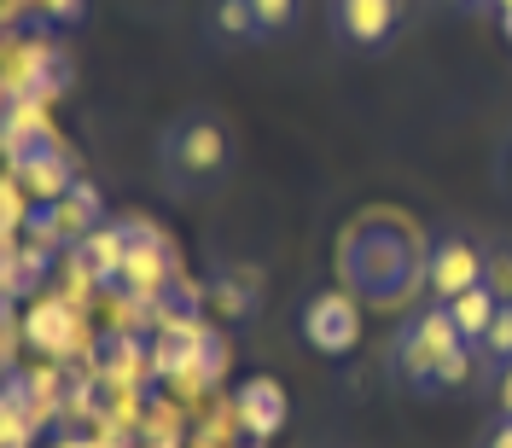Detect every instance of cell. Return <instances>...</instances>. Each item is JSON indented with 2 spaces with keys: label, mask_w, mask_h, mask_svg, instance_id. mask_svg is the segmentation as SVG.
I'll list each match as a JSON object with an SVG mask.
<instances>
[{
  "label": "cell",
  "mask_w": 512,
  "mask_h": 448,
  "mask_svg": "<svg viewBox=\"0 0 512 448\" xmlns=\"http://www.w3.org/2000/svg\"><path fill=\"white\" fill-rule=\"evenodd\" d=\"M338 268L361 303L396 309L414 286H425V245L396 216H361L338 245Z\"/></svg>",
  "instance_id": "6da1fadb"
},
{
  "label": "cell",
  "mask_w": 512,
  "mask_h": 448,
  "mask_svg": "<svg viewBox=\"0 0 512 448\" xmlns=\"http://www.w3.org/2000/svg\"><path fill=\"white\" fill-rule=\"evenodd\" d=\"M472 344L460 338V326L443 303H425L390 332V379L408 396H448L472 379Z\"/></svg>",
  "instance_id": "7a4b0ae2"
},
{
  "label": "cell",
  "mask_w": 512,
  "mask_h": 448,
  "mask_svg": "<svg viewBox=\"0 0 512 448\" xmlns=\"http://www.w3.org/2000/svg\"><path fill=\"white\" fill-rule=\"evenodd\" d=\"M239 163V134L222 111L210 105H192L181 117H169L158 134V175L169 192L181 198H204V192H222L227 175Z\"/></svg>",
  "instance_id": "3957f363"
},
{
  "label": "cell",
  "mask_w": 512,
  "mask_h": 448,
  "mask_svg": "<svg viewBox=\"0 0 512 448\" xmlns=\"http://www.w3.org/2000/svg\"><path fill=\"white\" fill-rule=\"evenodd\" d=\"M326 24L350 59H384L402 30V0H326Z\"/></svg>",
  "instance_id": "277c9868"
},
{
  "label": "cell",
  "mask_w": 512,
  "mask_h": 448,
  "mask_svg": "<svg viewBox=\"0 0 512 448\" xmlns=\"http://www.w3.org/2000/svg\"><path fill=\"white\" fill-rule=\"evenodd\" d=\"M489 280V251H483L472 233H437L431 245H425V291H431V303H454L460 291H472Z\"/></svg>",
  "instance_id": "5b68a950"
},
{
  "label": "cell",
  "mask_w": 512,
  "mask_h": 448,
  "mask_svg": "<svg viewBox=\"0 0 512 448\" xmlns=\"http://www.w3.org/2000/svg\"><path fill=\"white\" fill-rule=\"evenodd\" d=\"M303 332H309V344H315V350H350L355 303H350V297H338V291L309 297V303H303Z\"/></svg>",
  "instance_id": "8992f818"
},
{
  "label": "cell",
  "mask_w": 512,
  "mask_h": 448,
  "mask_svg": "<svg viewBox=\"0 0 512 448\" xmlns=\"http://www.w3.org/2000/svg\"><path fill=\"white\" fill-rule=\"evenodd\" d=\"M448 315H454V326H460V338L472 344V350H483V338H489V326H495V315H501V291L489 286H472V291H460L454 303H443Z\"/></svg>",
  "instance_id": "52a82bcc"
},
{
  "label": "cell",
  "mask_w": 512,
  "mask_h": 448,
  "mask_svg": "<svg viewBox=\"0 0 512 448\" xmlns=\"http://www.w3.org/2000/svg\"><path fill=\"white\" fill-rule=\"evenodd\" d=\"M204 30L216 35L222 47H256L262 41V30L251 18V0H210L204 6Z\"/></svg>",
  "instance_id": "ba28073f"
},
{
  "label": "cell",
  "mask_w": 512,
  "mask_h": 448,
  "mask_svg": "<svg viewBox=\"0 0 512 448\" xmlns=\"http://www.w3.org/2000/svg\"><path fill=\"white\" fill-rule=\"evenodd\" d=\"M303 6L309 0H251V18H256V30H262V41H280V35L297 30Z\"/></svg>",
  "instance_id": "9c48e42d"
},
{
  "label": "cell",
  "mask_w": 512,
  "mask_h": 448,
  "mask_svg": "<svg viewBox=\"0 0 512 448\" xmlns=\"http://www.w3.org/2000/svg\"><path fill=\"white\" fill-rule=\"evenodd\" d=\"M30 437H35L30 414H18V408L0 396V448H30Z\"/></svg>",
  "instance_id": "30bf717a"
},
{
  "label": "cell",
  "mask_w": 512,
  "mask_h": 448,
  "mask_svg": "<svg viewBox=\"0 0 512 448\" xmlns=\"http://www.w3.org/2000/svg\"><path fill=\"white\" fill-rule=\"evenodd\" d=\"M478 355H489L495 367H501V361H512V303H501V315H495V326H489V338H483Z\"/></svg>",
  "instance_id": "8fae6325"
},
{
  "label": "cell",
  "mask_w": 512,
  "mask_h": 448,
  "mask_svg": "<svg viewBox=\"0 0 512 448\" xmlns=\"http://www.w3.org/2000/svg\"><path fill=\"white\" fill-rule=\"evenodd\" d=\"M489 286L501 291V303H512V245L489 251Z\"/></svg>",
  "instance_id": "7c38bea8"
},
{
  "label": "cell",
  "mask_w": 512,
  "mask_h": 448,
  "mask_svg": "<svg viewBox=\"0 0 512 448\" xmlns=\"http://www.w3.org/2000/svg\"><path fill=\"white\" fill-rule=\"evenodd\" d=\"M478 448H512V419L507 414L489 419V425H483V437H478Z\"/></svg>",
  "instance_id": "4fadbf2b"
},
{
  "label": "cell",
  "mask_w": 512,
  "mask_h": 448,
  "mask_svg": "<svg viewBox=\"0 0 512 448\" xmlns=\"http://www.w3.org/2000/svg\"><path fill=\"white\" fill-rule=\"evenodd\" d=\"M495 414L512 419V361H501V373H495Z\"/></svg>",
  "instance_id": "5bb4252c"
},
{
  "label": "cell",
  "mask_w": 512,
  "mask_h": 448,
  "mask_svg": "<svg viewBox=\"0 0 512 448\" xmlns=\"http://www.w3.org/2000/svg\"><path fill=\"white\" fill-rule=\"evenodd\" d=\"M443 12H454V18H483V12H495L489 0H437Z\"/></svg>",
  "instance_id": "9a60e30c"
},
{
  "label": "cell",
  "mask_w": 512,
  "mask_h": 448,
  "mask_svg": "<svg viewBox=\"0 0 512 448\" xmlns=\"http://www.w3.org/2000/svg\"><path fill=\"white\" fill-rule=\"evenodd\" d=\"M489 6H495V18H507L512 12V0H489Z\"/></svg>",
  "instance_id": "2e32d148"
},
{
  "label": "cell",
  "mask_w": 512,
  "mask_h": 448,
  "mask_svg": "<svg viewBox=\"0 0 512 448\" xmlns=\"http://www.w3.org/2000/svg\"><path fill=\"white\" fill-rule=\"evenodd\" d=\"M501 30H507V41H512V12H507V18H501Z\"/></svg>",
  "instance_id": "e0dca14e"
}]
</instances>
